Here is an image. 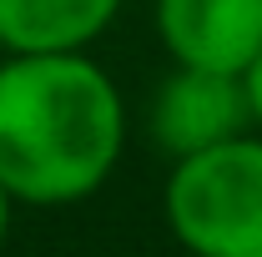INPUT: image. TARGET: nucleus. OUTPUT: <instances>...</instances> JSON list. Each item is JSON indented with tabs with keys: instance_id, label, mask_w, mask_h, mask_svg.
Instances as JSON below:
<instances>
[{
	"instance_id": "obj_3",
	"label": "nucleus",
	"mask_w": 262,
	"mask_h": 257,
	"mask_svg": "<svg viewBox=\"0 0 262 257\" xmlns=\"http://www.w3.org/2000/svg\"><path fill=\"white\" fill-rule=\"evenodd\" d=\"M146 131L166 161L212 152L232 136L252 131V101H247L242 76L202 71V66H171L151 91Z\"/></svg>"
},
{
	"instance_id": "obj_4",
	"label": "nucleus",
	"mask_w": 262,
	"mask_h": 257,
	"mask_svg": "<svg viewBox=\"0 0 262 257\" xmlns=\"http://www.w3.org/2000/svg\"><path fill=\"white\" fill-rule=\"evenodd\" d=\"M151 26L171 66L242 76L262 51V0H151Z\"/></svg>"
},
{
	"instance_id": "obj_2",
	"label": "nucleus",
	"mask_w": 262,
	"mask_h": 257,
	"mask_svg": "<svg viewBox=\"0 0 262 257\" xmlns=\"http://www.w3.org/2000/svg\"><path fill=\"white\" fill-rule=\"evenodd\" d=\"M162 217L187 257H262V131L171 161Z\"/></svg>"
},
{
	"instance_id": "obj_5",
	"label": "nucleus",
	"mask_w": 262,
	"mask_h": 257,
	"mask_svg": "<svg viewBox=\"0 0 262 257\" xmlns=\"http://www.w3.org/2000/svg\"><path fill=\"white\" fill-rule=\"evenodd\" d=\"M126 0H0V51H91Z\"/></svg>"
},
{
	"instance_id": "obj_7",
	"label": "nucleus",
	"mask_w": 262,
	"mask_h": 257,
	"mask_svg": "<svg viewBox=\"0 0 262 257\" xmlns=\"http://www.w3.org/2000/svg\"><path fill=\"white\" fill-rule=\"evenodd\" d=\"M10 222H15V202L0 187V252H5V242H10Z\"/></svg>"
},
{
	"instance_id": "obj_6",
	"label": "nucleus",
	"mask_w": 262,
	"mask_h": 257,
	"mask_svg": "<svg viewBox=\"0 0 262 257\" xmlns=\"http://www.w3.org/2000/svg\"><path fill=\"white\" fill-rule=\"evenodd\" d=\"M242 86H247V101H252V126L262 131V51L252 56V66L242 71Z\"/></svg>"
},
{
	"instance_id": "obj_1",
	"label": "nucleus",
	"mask_w": 262,
	"mask_h": 257,
	"mask_svg": "<svg viewBox=\"0 0 262 257\" xmlns=\"http://www.w3.org/2000/svg\"><path fill=\"white\" fill-rule=\"evenodd\" d=\"M126 96L91 51L0 56V187L15 207L96 197L126 157Z\"/></svg>"
}]
</instances>
